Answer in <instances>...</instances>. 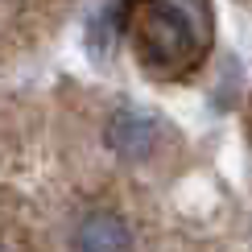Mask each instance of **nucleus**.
<instances>
[{"label":"nucleus","mask_w":252,"mask_h":252,"mask_svg":"<svg viewBox=\"0 0 252 252\" xmlns=\"http://www.w3.org/2000/svg\"><path fill=\"white\" fill-rule=\"evenodd\" d=\"M120 25L132 58L153 79H186L211 54V0H124Z\"/></svg>","instance_id":"obj_1"},{"label":"nucleus","mask_w":252,"mask_h":252,"mask_svg":"<svg viewBox=\"0 0 252 252\" xmlns=\"http://www.w3.org/2000/svg\"><path fill=\"white\" fill-rule=\"evenodd\" d=\"M108 145L124 161H145L161 145V120L153 112H141V108H120L108 120Z\"/></svg>","instance_id":"obj_2"},{"label":"nucleus","mask_w":252,"mask_h":252,"mask_svg":"<svg viewBox=\"0 0 252 252\" xmlns=\"http://www.w3.org/2000/svg\"><path fill=\"white\" fill-rule=\"evenodd\" d=\"M75 252H132V232L116 211H87L70 236Z\"/></svg>","instance_id":"obj_3"},{"label":"nucleus","mask_w":252,"mask_h":252,"mask_svg":"<svg viewBox=\"0 0 252 252\" xmlns=\"http://www.w3.org/2000/svg\"><path fill=\"white\" fill-rule=\"evenodd\" d=\"M0 252H13V248H4V244H0Z\"/></svg>","instance_id":"obj_4"}]
</instances>
